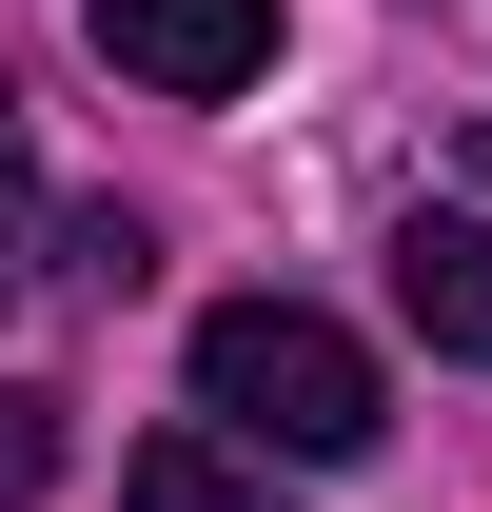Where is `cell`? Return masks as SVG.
Returning <instances> with one entry per match:
<instances>
[{"label":"cell","instance_id":"1","mask_svg":"<svg viewBox=\"0 0 492 512\" xmlns=\"http://www.w3.org/2000/svg\"><path fill=\"white\" fill-rule=\"evenodd\" d=\"M197 414L256 434L276 473H335V453L394 434V414H374V355L315 316V296H217V316H197Z\"/></svg>","mask_w":492,"mask_h":512},{"label":"cell","instance_id":"2","mask_svg":"<svg viewBox=\"0 0 492 512\" xmlns=\"http://www.w3.org/2000/svg\"><path fill=\"white\" fill-rule=\"evenodd\" d=\"M99 60L138 99H256L276 79V0H99Z\"/></svg>","mask_w":492,"mask_h":512},{"label":"cell","instance_id":"3","mask_svg":"<svg viewBox=\"0 0 492 512\" xmlns=\"http://www.w3.org/2000/svg\"><path fill=\"white\" fill-rule=\"evenodd\" d=\"M394 316L492 375V217H414V237H394Z\"/></svg>","mask_w":492,"mask_h":512},{"label":"cell","instance_id":"4","mask_svg":"<svg viewBox=\"0 0 492 512\" xmlns=\"http://www.w3.org/2000/svg\"><path fill=\"white\" fill-rule=\"evenodd\" d=\"M119 512H276V453L256 434H138L119 453Z\"/></svg>","mask_w":492,"mask_h":512},{"label":"cell","instance_id":"5","mask_svg":"<svg viewBox=\"0 0 492 512\" xmlns=\"http://www.w3.org/2000/svg\"><path fill=\"white\" fill-rule=\"evenodd\" d=\"M40 493H60V394L0 375V512H40Z\"/></svg>","mask_w":492,"mask_h":512},{"label":"cell","instance_id":"6","mask_svg":"<svg viewBox=\"0 0 492 512\" xmlns=\"http://www.w3.org/2000/svg\"><path fill=\"white\" fill-rule=\"evenodd\" d=\"M60 276H79V296H138L158 237H138V217H60Z\"/></svg>","mask_w":492,"mask_h":512},{"label":"cell","instance_id":"7","mask_svg":"<svg viewBox=\"0 0 492 512\" xmlns=\"http://www.w3.org/2000/svg\"><path fill=\"white\" fill-rule=\"evenodd\" d=\"M473 158H492V138H473Z\"/></svg>","mask_w":492,"mask_h":512}]
</instances>
